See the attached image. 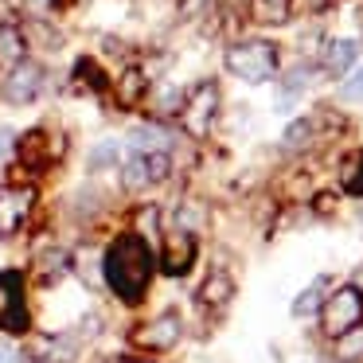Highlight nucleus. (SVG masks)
I'll return each instance as SVG.
<instances>
[{
    "instance_id": "2f4dec72",
    "label": "nucleus",
    "mask_w": 363,
    "mask_h": 363,
    "mask_svg": "<svg viewBox=\"0 0 363 363\" xmlns=\"http://www.w3.org/2000/svg\"><path fill=\"white\" fill-rule=\"evenodd\" d=\"M110 363H152V359H145V355H121V359H110Z\"/></svg>"
},
{
    "instance_id": "c756f323",
    "label": "nucleus",
    "mask_w": 363,
    "mask_h": 363,
    "mask_svg": "<svg viewBox=\"0 0 363 363\" xmlns=\"http://www.w3.org/2000/svg\"><path fill=\"white\" fill-rule=\"evenodd\" d=\"M28 4V12H32V16H48L51 9H55V0H24Z\"/></svg>"
},
{
    "instance_id": "f8f14e48",
    "label": "nucleus",
    "mask_w": 363,
    "mask_h": 363,
    "mask_svg": "<svg viewBox=\"0 0 363 363\" xmlns=\"http://www.w3.org/2000/svg\"><path fill=\"white\" fill-rule=\"evenodd\" d=\"M71 262H74V254L67 246H40L32 258V269L40 277V285H55L59 277L71 274Z\"/></svg>"
},
{
    "instance_id": "473e14b6",
    "label": "nucleus",
    "mask_w": 363,
    "mask_h": 363,
    "mask_svg": "<svg viewBox=\"0 0 363 363\" xmlns=\"http://www.w3.org/2000/svg\"><path fill=\"white\" fill-rule=\"evenodd\" d=\"M24 363H48V359H35V355H28V359Z\"/></svg>"
},
{
    "instance_id": "9b49d317",
    "label": "nucleus",
    "mask_w": 363,
    "mask_h": 363,
    "mask_svg": "<svg viewBox=\"0 0 363 363\" xmlns=\"http://www.w3.org/2000/svg\"><path fill=\"white\" fill-rule=\"evenodd\" d=\"M235 274L230 269H207V277H203V285H199V293H196V301H199V308H211V313H227V305L235 301Z\"/></svg>"
},
{
    "instance_id": "20e7f679",
    "label": "nucleus",
    "mask_w": 363,
    "mask_h": 363,
    "mask_svg": "<svg viewBox=\"0 0 363 363\" xmlns=\"http://www.w3.org/2000/svg\"><path fill=\"white\" fill-rule=\"evenodd\" d=\"M176 118H180L184 133L203 141V137L211 133L215 118H219V86H215V82H199L196 90H188V98H184Z\"/></svg>"
},
{
    "instance_id": "aec40b11",
    "label": "nucleus",
    "mask_w": 363,
    "mask_h": 363,
    "mask_svg": "<svg viewBox=\"0 0 363 363\" xmlns=\"http://www.w3.org/2000/svg\"><path fill=\"white\" fill-rule=\"evenodd\" d=\"M71 274H79L90 289H102V285H106V277H102V254H98L94 246L79 250V254H74V262H71Z\"/></svg>"
},
{
    "instance_id": "412c9836",
    "label": "nucleus",
    "mask_w": 363,
    "mask_h": 363,
    "mask_svg": "<svg viewBox=\"0 0 363 363\" xmlns=\"http://www.w3.org/2000/svg\"><path fill=\"white\" fill-rule=\"evenodd\" d=\"M207 219H211V215H207V207L199 203V199H184V203L172 211V227L188 230V235H199V230L207 227Z\"/></svg>"
},
{
    "instance_id": "7ed1b4c3",
    "label": "nucleus",
    "mask_w": 363,
    "mask_h": 363,
    "mask_svg": "<svg viewBox=\"0 0 363 363\" xmlns=\"http://www.w3.org/2000/svg\"><path fill=\"white\" fill-rule=\"evenodd\" d=\"M316 316H320V328L328 340L344 336L347 328L363 324V293L355 285H340V289L328 293V301H324V308Z\"/></svg>"
},
{
    "instance_id": "ddd939ff",
    "label": "nucleus",
    "mask_w": 363,
    "mask_h": 363,
    "mask_svg": "<svg viewBox=\"0 0 363 363\" xmlns=\"http://www.w3.org/2000/svg\"><path fill=\"white\" fill-rule=\"evenodd\" d=\"M145 94H149V74H145L141 67H125V71L118 74V82H113V98H118V106L133 110V106L145 102Z\"/></svg>"
},
{
    "instance_id": "1a4fd4ad",
    "label": "nucleus",
    "mask_w": 363,
    "mask_h": 363,
    "mask_svg": "<svg viewBox=\"0 0 363 363\" xmlns=\"http://www.w3.org/2000/svg\"><path fill=\"white\" fill-rule=\"evenodd\" d=\"M32 207H35V188H28V184H4L0 188V238L20 235V227L28 223Z\"/></svg>"
},
{
    "instance_id": "423d86ee",
    "label": "nucleus",
    "mask_w": 363,
    "mask_h": 363,
    "mask_svg": "<svg viewBox=\"0 0 363 363\" xmlns=\"http://www.w3.org/2000/svg\"><path fill=\"white\" fill-rule=\"evenodd\" d=\"M43 90H48V71H43V63L24 59V63L9 67L0 94H4V102H9V106H32V102H40Z\"/></svg>"
},
{
    "instance_id": "4468645a",
    "label": "nucleus",
    "mask_w": 363,
    "mask_h": 363,
    "mask_svg": "<svg viewBox=\"0 0 363 363\" xmlns=\"http://www.w3.org/2000/svg\"><path fill=\"white\" fill-rule=\"evenodd\" d=\"M355 59H359V43L355 40H328L324 59H320V71L332 74V79H340V74H347L355 67Z\"/></svg>"
},
{
    "instance_id": "f3484780",
    "label": "nucleus",
    "mask_w": 363,
    "mask_h": 363,
    "mask_svg": "<svg viewBox=\"0 0 363 363\" xmlns=\"http://www.w3.org/2000/svg\"><path fill=\"white\" fill-rule=\"evenodd\" d=\"M129 152H172V133L160 125H133L129 129Z\"/></svg>"
},
{
    "instance_id": "bb28decb",
    "label": "nucleus",
    "mask_w": 363,
    "mask_h": 363,
    "mask_svg": "<svg viewBox=\"0 0 363 363\" xmlns=\"http://www.w3.org/2000/svg\"><path fill=\"white\" fill-rule=\"evenodd\" d=\"M16 141H20L16 129H12V125H0V164H4L12 152H16Z\"/></svg>"
},
{
    "instance_id": "72a5a7b5",
    "label": "nucleus",
    "mask_w": 363,
    "mask_h": 363,
    "mask_svg": "<svg viewBox=\"0 0 363 363\" xmlns=\"http://www.w3.org/2000/svg\"><path fill=\"white\" fill-rule=\"evenodd\" d=\"M359 235H363V211H359Z\"/></svg>"
},
{
    "instance_id": "cd10ccee",
    "label": "nucleus",
    "mask_w": 363,
    "mask_h": 363,
    "mask_svg": "<svg viewBox=\"0 0 363 363\" xmlns=\"http://www.w3.org/2000/svg\"><path fill=\"white\" fill-rule=\"evenodd\" d=\"M289 12V0H262V16H274V24H281Z\"/></svg>"
},
{
    "instance_id": "6ab92c4d",
    "label": "nucleus",
    "mask_w": 363,
    "mask_h": 363,
    "mask_svg": "<svg viewBox=\"0 0 363 363\" xmlns=\"http://www.w3.org/2000/svg\"><path fill=\"white\" fill-rule=\"evenodd\" d=\"M308 82H313V67H293V71L277 82V110H293L297 98L308 90Z\"/></svg>"
},
{
    "instance_id": "c85d7f7f",
    "label": "nucleus",
    "mask_w": 363,
    "mask_h": 363,
    "mask_svg": "<svg viewBox=\"0 0 363 363\" xmlns=\"http://www.w3.org/2000/svg\"><path fill=\"white\" fill-rule=\"evenodd\" d=\"M336 203H340V199H336V196H332V191H320V196H316V199H313V207H316V215H332V211H336Z\"/></svg>"
},
{
    "instance_id": "39448f33",
    "label": "nucleus",
    "mask_w": 363,
    "mask_h": 363,
    "mask_svg": "<svg viewBox=\"0 0 363 363\" xmlns=\"http://www.w3.org/2000/svg\"><path fill=\"white\" fill-rule=\"evenodd\" d=\"M172 176V152H129L121 160V188L125 191H145L157 188Z\"/></svg>"
},
{
    "instance_id": "6e6552de",
    "label": "nucleus",
    "mask_w": 363,
    "mask_h": 363,
    "mask_svg": "<svg viewBox=\"0 0 363 363\" xmlns=\"http://www.w3.org/2000/svg\"><path fill=\"white\" fill-rule=\"evenodd\" d=\"M0 332H28V305H24V277L20 269H0Z\"/></svg>"
},
{
    "instance_id": "9d476101",
    "label": "nucleus",
    "mask_w": 363,
    "mask_h": 363,
    "mask_svg": "<svg viewBox=\"0 0 363 363\" xmlns=\"http://www.w3.org/2000/svg\"><path fill=\"white\" fill-rule=\"evenodd\" d=\"M199 258V242L196 235H188V230H168L164 235V246H160V269H164L168 277H184L191 274V266H196Z\"/></svg>"
},
{
    "instance_id": "f03ea898",
    "label": "nucleus",
    "mask_w": 363,
    "mask_h": 363,
    "mask_svg": "<svg viewBox=\"0 0 363 363\" xmlns=\"http://www.w3.org/2000/svg\"><path fill=\"white\" fill-rule=\"evenodd\" d=\"M223 63H227V71L235 74L238 82H246V86H262V82L277 79V43H269V40H238V43L227 48Z\"/></svg>"
},
{
    "instance_id": "393cba45",
    "label": "nucleus",
    "mask_w": 363,
    "mask_h": 363,
    "mask_svg": "<svg viewBox=\"0 0 363 363\" xmlns=\"http://www.w3.org/2000/svg\"><path fill=\"white\" fill-rule=\"evenodd\" d=\"M344 191L347 196H363V152H355L344 164Z\"/></svg>"
},
{
    "instance_id": "2eb2a0df",
    "label": "nucleus",
    "mask_w": 363,
    "mask_h": 363,
    "mask_svg": "<svg viewBox=\"0 0 363 363\" xmlns=\"http://www.w3.org/2000/svg\"><path fill=\"white\" fill-rule=\"evenodd\" d=\"M121 160H125V145H121L118 137H102V141L90 145V152H86V168H90V176H98V172H113V168H121Z\"/></svg>"
},
{
    "instance_id": "4be33fe9",
    "label": "nucleus",
    "mask_w": 363,
    "mask_h": 363,
    "mask_svg": "<svg viewBox=\"0 0 363 363\" xmlns=\"http://www.w3.org/2000/svg\"><path fill=\"white\" fill-rule=\"evenodd\" d=\"M332 355H336L340 363H363V324H355L344 336L332 340Z\"/></svg>"
},
{
    "instance_id": "a878e982",
    "label": "nucleus",
    "mask_w": 363,
    "mask_h": 363,
    "mask_svg": "<svg viewBox=\"0 0 363 363\" xmlns=\"http://www.w3.org/2000/svg\"><path fill=\"white\" fill-rule=\"evenodd\" d=\"M340 98H344V102H363V67H355V71L340 82Z\"/></svg>"
},
{
    "instance_id": "f257e3e1",
    "label": "nucleus",
    "mask_w": 363,
    "mask_h": 363,
    "mask_svg": "<svg viewBox=\"0 0 363 363\" xmlns=\"http://www.w3.org/2000/svg\"><path fill=\"white\" fill-rule=\"evenodd\" d=\"M152 274H157V258H152V246L145 235L125 230V235H118L106 246L102 277H106V285L118 293L121 305H141L149 285H152Z\"/></svg>"
},
{
    "instance_id": "b1692460",
    "label": "nucleus",
    "mask_w": 363,
    "mask_h": 363,
    "mask_svg": "<svg viewBox=\"0 0 363 363\" xmlns=\"http://www.w3.org/2000/svg\"><path fill=\"white\" fill-rule=\"evenodd\" d=\"M184 90L176 86V82H164V86L152 94V106H157V113H180V106H184Z\"/></svg>"
},
{
    "instance_id": "7c9ffc66",
    "label": "nucleus",
    "mask_w": 363,
    "mask_h": 363,
    "mask_svg": "<svg viewBox=\"0 0 363 363\" xmlns=\"http://www.w3.org/2000/svg\"><path fill=\"white\" fill-rule=\"evenodd\" d=\"M0 363H20V352L12 344H4V340H0Z\"/></svg>"
},
{
    "instance_id": "a211bd4d",
    "label": "nucleus",
    "mask_w": 363,
    "mask_h": 363,
    "mask_svg": "<svg viewBox=\"0 0 363 363\" xmlns=\"http://www.w3.org/2000/svg\"><path fill=\"white\" fill-rule=\"evenodd\" d=\"M28 59V40L20 32V24L0 20V67H16Z\"/></svg>"
},
{
    "instance_id": "dca6fc26",
    "label": "nucleus",
    "mask_w": 363,
    "mask_h": 363,
    "mask_svg": "<svg viewBox=\"0 0 363 363\" xmlns=\"http://www.w3.org/2000/svg\"><path fill=\"white\" fill-rule=\"evenodd\" d=\"M328 293H332V277H328V274L313 277V281H308V289L297 293V301H293V316H297V320L316 316V313L324 308V301H328Z\"/></svg>"
},
{
    "instance_id": "5701e85b",
    "label": "nucleus",
    "mask_w": 363,
    "mask_h": 363,
    "mask_svg": "<svg viewBox=\"0 0 363 363\" xmlns=\"http://www.w3.org/2000/svg\"><path fill=\"white\" fill-rule=\"evenodd\" d=\"M313 129H316V121L313 118H297V121H289V129H285V137H281V145L285 149H308V141H313Z\"/></svg>"
},
{
    "instance_id": "0eeeda50",
    "label": "nucleus",
    "mask_w": 363,
    "mask_h": 363,
    "mask_svg": "<svg viewBox=\"0 0 363 363\" xmlns=\"http://www.w3.org/2000/svg\"><path fill=\"white\" fill-rule=\"evenodd\" d=\"M184 336V320L176 308H164V313H157L152 320L137 324L133 332H129V340H133V347H141V352H168V347H176Z\"/></svg>"
}]
</instances>
